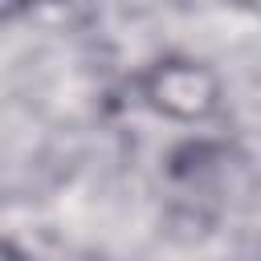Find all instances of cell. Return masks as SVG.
<instances>
[{"label":"cell","mask_w":261,"mask_h":261,"mask_svg":"<svg viewBox=\"0 0 261 261\" xmlns=\"http://www.w3.org/2000/svg\"><path fill=\"white\" fill-rule=\"evenodd\" d=\"M151 94H155V102H159L167 114H175V118H196V114L212 110V102H216V82H212L200 65L179 61V65H163V69L151 77Z\"/></svg>","instance_id":"6da1fadb"},{"label":"cell","mask_w":261,"mask_h":261,"mask_svg":"<svg viewBox=\"0 0 261 261\" xmlns=\"http://www.w3.org/2000/svg\"><path fill=\"white\" fill-rule=\"evenodd\" d=\"M0 261H16V253H12L8 245H0Z\"/></svg>","instance_id":"7a4b0ae2"}]
</instances>
